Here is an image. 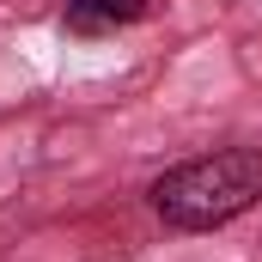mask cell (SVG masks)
I'll return each instance as SVG.
<instances>
[{
	"mask_svg": "<svg viewBox=\"0 0 262 262\" xmlns=\"http://www.w3.org/2000/svg\"><path fill=\"white\" fill-rule=\"evenodd\" d=\"M152 12V0H67L61 6V31L73 37H110V31H128Z\"/></svg>",
	"mask_w": 262,
	"mask_h": 262,
	"instance_id": "cell-2",
	"label": "cell"
},
{
	"mask_svg": "<svg viewBox=\"0 0 262 262\" xmlns=\"http://www.w3.org/2000/svg\"><path fill=\"white\" fill-rule=\"evenodd\" d=\"M146 207L171 232H220L262 207V152L256 146H213L152 177Z\"/></svg>",
	"mask_w": 262,
	"mask_h": 262,
	"instance_id": "cell-1",
	"label": "cell"
}]
</instances>
